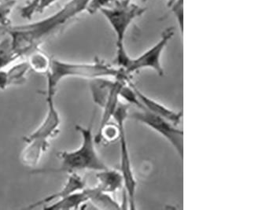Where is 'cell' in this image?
Listing matches in <instances>:
<instances>
[{"instance_id": "cell-11", "label": "cell", "mask_w": 262, "mask_h": 210, "mask_svg": "<svg viewBox=\"0 0 262 210\" xmlns=\"http://www.w3.org/2000/svg\"><path fill=\"white\" fill-rule=\"evenodd\" d=\"M85 188V181L83 180V178L78 173H70V174H68V178H67L65 184L59 191L39 200L38 202H35V203L31 204L29 206L27 207V208H37V207L41 206V205L45 206L48 204L52 203L55 201H58L61 198L69 196V195L75 193V192H80Z\"/></svg>"}, {"instance_id": "cell-21", "label": "cell", "mask_w": 262, "mask_h": 210, "mask_svg": "<svg viewBox=\"0 0 262 210\" xmlns=\"http://www.w3.org/2000/svg\"><path fill=\"white\" fill-rule=\"evenodd\" d=\"M119 1H123V0H91L87 11L89 14H95L99 11L100 9L110 7Z\"/></svg>"}, {"instance_id": "cell-20", "label": "cell", "mask_w": 262, "mask_h": 210, "mask_svg": "<svg viewBox=\"0 0 262 210\" xmlns=\"http://www.w3.org/2000/svg\"><path fill=\"white\" fill-rule=\"evenodd\" d=\"M168 7L175 17L179 26L180 33L182 36L184 31V0H173L168 4Z\"/></svg>"}, {"instance_id": "cell-4", "label": "cell", "mask_w": 262, "mask_h": 210, "mask_svg": "<svg viewBox=\"0 0 262 210\" xmlns=\"http://www.w3.org/2000/svg\"><path fill=\"white\" fill-rule=\"evenodd\" d=\"M54 96H47L46 114L40 125L32 133L25 137L26 144L20 154V161L28 167H36L48 151L50 139L59 132L61 116L57 109Z\"/></svg>"}, {"instance_id": "cell-5", "label": "cell", "mask_w": 262, "mask_h": 210, "mask_svg": "<svg viewBox=\"0 0 262 210\" xmlns=\"http://www.w3.org/2000/svg\"><path fill=\"white\" fill-rule=\"evenodd\" d=\"M146 10L144 7L132 2V0L119 1L99 10L116 36L117 66H123L129 58L124 46V38L133 21L141 17Z\"/></svg>"}, {"instance_id": "cell-22", "label": "cell", "mask_w": 262, "mask_h": 210, "mask_svg": "<svg viewBox=\"0 0 262 210\" xmlns=\"http://www.w3.org/2000/svg\"><path fill=\"white\" fill-rule=\"evenodd\" d=\"M172 1H173V0H168V4H169V3L172 2Z\"/></svg>"}, {"instance_id": "cell-15", "label": "cell", "mask_w": 262, "mask_h": 210, "mask_svg": "<svg viewBox=\"0 0 262 210\" xmlns=\"http://www.w3.org/2000/svg\"><path fill=\"white\" fill-rule=\"evenodd\" d=\"M27 62L29 63L30 69L33 70L37 74H46L49 69L51 59L46 54L37 50L36 52L28 55Z\"/></svg>"}, {"instance_id": "cell-8", "label": "cell", "mask_w": 262, "mask_h": 210, "mask_svg": "<svg viewBox=\"0 0 262 210\" xmlns=\"http://www.w3.org/2000/svg\"><path fill=\"white\" fill-rule=\"evenodd\" d=\"M128 118L135 120L154 130L172 146L180 158H184V132L177 125L165 118L154 114L146 109L137 108V110L128 112Z\"/></svg>"}, {"instance_id": "cell-10", "label": "cell", "mask_w": 262, "mask_h": 210, "mask_svg": "<svg viewBox=\"0 0 262 210\" xmlns=\"http://www.w3.org/2000/svg\"><path fill=\"white\" fill-rule=\"evenodd\" d=\"M127 81H128V84L133 87V91L136 93V97L140 102V108L146 109L147 111L150 112L154 114L158 115L161 118H165V119L168 120L169 122H170L173 125H177V126L181 124L183 118L182 111H176L173 109H169L165 105L159 103V102L148 97V96H146L144 93L140 91L138 87L135 85L132 78L128 79Z\"/></svg>"}, {"instance_id": "cell-12", "label": "cell", "mask_w": 262, "mask_h": 210, "mask_svg": "<svg viewBox=\"0 0 262 210\" xmlns=\"http://www.w3.org/2000/svg\"><path fill=\"white\" fill-rule=\"evenodd\" d=\"M97 179V188L102 192L108 194L116 193L121 188H124V180L120 171L115 169H104L97 172L96 174Z\"/></svg>"}, {"instance_id": "cell-19", "label": "cell", "mask_w": 262, "mask_h": 210, "mask_svg": "<svg viewBox=\"0 0 262 210\" xmlns=\"http://www.w3.org/2000/svg\"><path fill=\"white\" fill-rule=\"evenodd\" d=\"M16 3L17 0H2L0 2V29L4 30L11 26L10 17Z\"/></svg>"}, {"instance_id": "cell-13", "label": "cell", "mask_w": 262, "mask_h": 210, "mask_svg": "<svg viewBox=\"0 0 262 210\" xmlns=\"http://www.w3.org/2000/svg\"><path fill=\"white\" fill-rule=\"evenodd\" d=\"M88 197V202L101 209H120L121 207L116 200L112 198L111 194L102 192L97 186L87 188L83 189Z\"/></svg>"}, {"instance_id": "cell-18", "label": "cell", "mask_w": 262, "mask_h": 210, "mask_svg": "<svg viewBox=\"0 0 262 210\" xmlns=\"http://www.w3.org/2000/svg\"><path fill=\"white\" fill-rule=\"evenodd\" d=\"M96 143L105 141L106 143L114 142L119 138V128L116 123L109 122L102 128H99L97 135H96Z\"/></svg>"}, {"instance_id": "cell-2", "label": "cell", "mask_w": 262, "mask_h": 210, "mask_svg": "<svg viewBox=\"0 0 262 210\" xmlns=\"http://www.w3.org/2000/svg\"><path fill=\"white\" fill-rule=\"evenodd\" d=\"M47 78L46 96H55L57 87L67 78H132L124 69L114 67L102 60L96 58L90 63L71 62L51 58L49 69L45 74Z\"/></svg>"}, {"instance_id": "cell-7", "label": "cell", "mask_w": 262, "mask_h": 210, "mask_svg": "<svg viewBox=\"0 0 262 210\" xmlns=\"http://www.w3.org/2000/svg\"><path fill=\"white\" fill-rule=\"evenodd\" d=\"M129 79V78H128ZM128 79L98 78L91 80L92 99L102 109L99 128L111 122L121 102V92Z\"/></svg>"}, {"instance_id": "cell-1", "label": "cell", "mask_w": 262, "mask_h": 210, "mask_svg": "<svg viewBox=\"0 0 262 210\" xmlns=\"http://www.w3.org/2000/svg\"><path fill=\"white\" fill-rule=\"evenodd\" d=\"M91 0H69L55 14L29 24L10 26L3 31L10 38L17 58L28 56L58 34L84 11Z\"/></svg>"}, {"instance_id": "cell-17", "label": "cell", "mask_w": 262, "mask_h": 210, "mask_svg": "<svg viewBox=\"0 0 262 210\" xmlns=\"http://www.w3.org/2000/svg\"><path fill=\"white\" fill-rule=\"evenodd\" d=\"M56 0H30L23 9L20 15L24 18L30 20L34 14H42L50 6L52 5Z\"/></svg>"}, {"instance_id": "cell-6", "label": "cell", "mask_w": 262, "mask_h": 210, "mask_svg": "<svg viewBox=\"0 0 262 210\" xmlns=\"http://www.w3.org/2000/svg\"><path fill=\"white\" fill-rule=\"evenodd\" d=\"M128 115V106L120 102L116 111L113 118L119 128L120 142V173L124 180V191L128 198L129 208L135 210L136 208V195L137 182L133 173V165L130 157L128 142H127L125 122Z\"/></svg>"}, {"instance_id": "cell-9", "label": "cell", "mask_w": 262, "mask_h": 210, "mask_svg": "<svg viewBox=\"0 0 262 210\" xmlns=\"http://www.w3.org/2000/svg\"><path fill=\"white\" fill-rule=\"evenodd\" d=\"M175 29L173 27L168 28L164 30L159 41L137 58H132L130 57L122 69L133 77L135 73L145 68H150L156 72L158 75L162 77L164 75V68L161 62V58L164 50L173 37Z\"/></svg>"}, {"instance_id": "cell-3", "label": "cell", "mask_w": 262, "mask_h": 210, "mask_svg": "<svg viewBox=\"0 0 262 210\" xmlns=\"http://www.w3.org/2000/svg\"><path fill=\"white\" fill-rule=\"evenodd\" d=\"M76 129L81 136V144L78 148L73 151L57 153L60 164L55 169H36L33 171L37 174L45 173H70L81 171H102L107 169L98 153L96 147V137L93 134V120L87 127L77 125Z\"/></svg>"}, {"instance_id": "cell-14", "label": "cell", "mask_w": 262, "mask_h": 210, "mask_svg": "<svg viewBox=\"0 0 262 210\" xmlns=\"http://www.w3.org/2000/svg\"><path fill=\"white\" fill-rule=\"evenodd\" d=\"M89 203L88 197L83 190L75 192L69 196L45 205V208L56 210H70L81 208L83 205Z\"/></svg>"}, {"instance_id": "cell-16", "label": "cell", "mask_w": 262, "mask_h": 210, "mask_svg": "<svg viewBox=\"0 0 262 210\" xmlns=\"http://www.w3.org/2000/svg\"><path fill=\"white\" fill-rule=\"evenodd\" d=\"M18 59L13 50L10 38L7 37L0 41V70L7 68Z\"/></svg>"}, {"instance_id": "cell-23", "label": "cell", "mask_w": 262, "mask_h": 210, "mask_svg": "<svg viewBox=\"0 0 262 210\" xmlns=\"http://www.w3.org/2000/svg\"><path fill=\"white\" fill-rule=\"evenodd\" d=\"M1 1H2V0H0V2H1Z\"/></svg>"}]
</instances>
